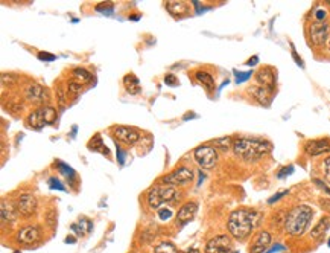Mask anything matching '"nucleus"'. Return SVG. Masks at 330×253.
I'll list each match as a JSON object with an SVG mask.
<instances>
[{
  "instance_id": "f257e3e1",
  "label": "nucleus",
  "mask_w": 330,
  "mask_h": 253,
  "mask_svg": "<svg viewBox=\"0 0 330 253\" xmlns=\"http://www.w3.org/2000/svg\"><path fill=\"white\" fill-rule=\"evenodd\" d=\"M260 213L250 209H236L230 213L227 221V229L234 239H247L252 229L260 223Z\"/></svg>"
},
{
  "instance_id": "f03ea898",
  "label": "nucleus",
  "mask_w": 330,
  "mask_h": 253,
  "mask_svg": "<svg viewBox=\"0 0 330 253\" xmlns=\"http://www.w3.org/2000/svg\"><path fill=\"white\" fill-rule=\"evenodd\" d=\"M233 151L239 159L245 162H256L270 153L271 145L266 141H262V139L239 137L233 144Z\"/></svg>"
},
{
  "instance_id": "7ed1b4c3",
  "label": "nucleus",
  "mask_w": 330,
  "mask_h": 253,
  "mask_svg": "<svg viewBox=\"0 0 330 253\" xmlns=\"http://www.w3.org/2000/svg\"><path fill=\"white\" fill-rule=\"evenodd\" d=\"M312 217H313V211L306 205H300V206L292 208L288 212L286 220H285L286 233L291 236H301L304 232H306Z\"/></svg>"
},
{
  "instance_id": "20e7f679",
  "label": "nucleus",
  "mask_w": 330,
  "mask_h": 253,
  "mask_svg": "<svg viewBox=\"0 0 330 253\" xmlns=\"http://www.w3.org/2000/svg\"><path fill=\"white\" fill-rule=\"evenodd\" d=\"M176 198H180V194L174 186L157 183L155 186H152L149 189V192L146 194V203H148L149 209L158 211L161 208V205L169 203V201H174Z\"/></svg>"
},
{
  "instance_id": "39448f33",
  "label": "nucleus",
  "mask_w": 330,
  "mask_h": 253,
  "mask_svg": "<svg viewBox=\"0 0 330 253\" xmlns=\"http://www.w3.org/2000/svg\"><path fill=\"white\" fill-rule=\"evenodd\" d=\"M57 119V111L55 108L52 107H40L34 110L32 113H29L28 118H26V124L29 128H34V130H40L43 128L44 125H49V124H54Z\"/></svg>"
},
{
  "instance_id": "423d86ee",
  "label": "nucleus",
  "mask_w": 330,
  "mask_h": 253,
  "mask_svg": "<svg viewBox=\"0 0 330 253\" xmlns=\"http://www.w3.org/2000/svg\"><path fill=\"white\" fill-rule=\"evenodd\" d=\"M194 157L196 163L204 169H210L218 163V153L212 145H199L194 151Z\"/></svg>"
},
{
  "instance_id": "0eeeda50",
  "label": "nucleus",
  "mask_w": 330,
  "mask_h": 253,
  "mask_svg": "<svg viewBox=\"0 0 330 253\" xmlns=\"http://www.w3.org/2000/svg\"><path fill=\"white\" fill-rule=\"evenodd\" d=\"M194 180V171L187 168V167H180L174 169L171 174L164 175L160 180V183L163 185H169V186H184L187 183H190Z\"/></svg>"
},
{
  "instance_id": "6e6552de",
  "label": "nucleus",
  "mask_w": 330,
  "mask_h": 253,
  "mask_svg": "<svg viewBox=\"0 0 330 253\" xmlns=\"http://www.w3.org/2000/svg\"><path fill=\"white\" fill-rule=\"evenodd\" d=\"M41 236H43V231L40 226L37 224H28L21 227V229L17 232V243L19 244H24V246H32V244H37L38 241H41Z\"/></svg>"
},
{
  "instance_id": "1a4fd4ad",
  "label": "nucleus",
  "mask_w": 330,
  "mask_h": 253,
  "mask_svg": "<svg viewBox=\"0 0 330 253\" xmlns=\"http://www.w3.org/2000/svg\"><path fill=\"white\" fill-rule=\"evenodd\" d=\"M16 208L19 211L20 215H23V217H32V215H35L37 209H38V203H37V198L34 194L31 192H23L17 197L16 200Z\"/></svg>"
},
{
  "instance_id": "9d476101",
  "label": "nucleus",
  "mask_w": 330,
  "mask_h": 253,
  "mask_svg": "<svg viewBox=\"0 0 330 253\" xmlns=\"http://www.w3.org/2000/svg\"><path fill=\"white\" fill-rule=\"evenodd\" d=\"M232 249H233V241L230 236L216 235L207 241L204 253H232Z\"/></svg>"
},
{
  "instance_id": "9b49d317",
  "label": "nucleus",
  "mask_w": 330,
  "mask_h": 253,
  "mask_svg": "<svg viewBox=\"0 0 330 253\" xmlns=\"http://www.w3.org/2000/svg\"><path fill=\"white\" fill-rule=\"evenodd\" d=\"M114 133V137L117 139V141L126 144V145H134L140 141V131L133 128V126H125V125H120V126H116V128L113 130Z\"/></svg>"
},
{
  "instance_id": "f8f14e48",
  "label": "nucleus",
  "mask_w": 330,
  "mask_h": 253,
  "mask_svg": "<svg viewBox=\"0 0 330 253\" xmlns=\"http://www.w3.org/2000/svg\"><path fill=\"white\" fill-rule=\"evenodd\" d=\"M329 24L324 21H315L309 26V35L311 40L315 46H323L327 42V35H329Z\"/></svg>"
},
{
  "instance_id": "ddd939ff",
  "label": "nucleus",
  "mask_w": 330,
  "mask_h": 253,
  "mask_svg": "<svg viewBox=\"0 0 330 253\" xmlns=\"http://www.w3.org/2000/svg\"><path fill=\"white\" fill-rule=\"evenodd\" d=\"M330 151V141L329 139H313V141H309L304 145V153L311 157H316L326 154Z\"/></svg>"
},
{
  "instance_id": "4468645a",
  "label": "nucleus",
  "mask_w": 330,
  "mask_h": 253,
  "mask_svg": "<svg viewBox=\"0 0 330 253\" xmlns=\"http://www.w3.org/2000/svg\"><path fill=\"white\" fill-rule=\"evenodd\" d=\"M271 244V233L268 231H260L256 238L252 239L250 253H263Z\"/></svg>"
},
{
  "instance_id": "2eb2a0df",
  "label": "nucleus",
  "mask_w": 330,
  "mask_h": 253,
  "mask_svg": "<svg viewBox=\"0 0 330 253\" xmlns=\"http://www.w3.org/2000/svg\"><path fill=\"white\" fill-rule=\"evenodd\" d=\"M256 80L259 84H262V87L268 88V90L272 92L275 87V72L271 67H262L256 73Z\"/></svg>"
},
{
  "instance_id": "dca6fc26",
  "label": "nucleus",
  "mask_w": 330,
  "mask_h": 253,
  "mask_svg": "<svg viewBox=\"0 0 330 253\" xmlns=\"http://www.w3.org/2000/svg\"><path fill=\"white\" fill-rule=\"evenodd\" d=\"M196 212H198V205L195 203V201H187V203H184L180 208L178 213H176V221H178L180 224H186L190 220H194Z\"/></svg>"
},
{
  "instance_id": "f3484780",
  "label": "nucleus",
  "mask_w": 330,
  "mask_h": 253,
  "mask_svg": "<svg viewBox=\"0 0 330 253\" xmlns=\"http://www.w3.org/2000/svg\"><path fill=\"white\" fill-rule=\"evenodd\" d=\"M0 213H2V221L3 223H16L19 218V211L16 208V205L9 203L5 198L2 200V205H0Z\"/></svg>"
},
{
  "instance_id": "a211bd4d",
  "label": "nucleus",
  "mask_w": 330,
  "mask_h": 253,
  "mask_svg": "<svg viewBox=\"0 0 330 253\" xmlns=\"http://www.w3.org/2000/svg\"><path fill=\"white\" fill-rule=\"evenodd\" d=\"M26 96H28V99L34 101V103H46V101L49 99L47 90L44 87L38 85V84H32V85L28 87Z\"/></svg>"
},
{
  "instance_id": "6ab92c4d",
  "label": "nucleus",
  "mask_w": 330,
  "mask_h": 253,
  "mask_svg": "<svg viewBox=\"0 0 330 253\" xmlns=\"http://www.w3.org/2000/svg\"><path fill=\"white\" fill-rule=\"evenodd\" d=\"M250 93L254 96L260 104L263 105H268L270 101H271V90L268 88H265L262 85H256V87H251L250 88Z\"/></svg>"
},
{
  "instance_id": "aec40b11",
  "label": "nucleus",
  "mask_w": 330,
  "mask_h": 253,
  "mask_svg": "<svg viewBox=\"0 0 330 253\" xmlns=\"http://www.w3.org/2000/svg\"><path fill=\"white\" fill-rule=\"evenodd\" d=\"M329 227H330V217H323L312 229L311 238L312 239H321L324 236V233L329 231Z\"/></svg>"
},
{
  "instance_id": "412c9836",
  "label": "nucleus",
  "mask_w": 330,
  "mask_h": 253,
  "mask_svg": "<svg viewBox=\"0 0 330 253\" xmlns=\"http://www.w3.org/2000/svg\"><path fill=\"white\" fill-rule=\"evenodd\" d=\"M123 84H125L126 92H128L130 95H137V93H140V90H142L140 81H138V78L136 77L134 73L126 75V77L123 78Z\"/></svg>"
},
{
  "instance_id": "4be33fe9",
  "label": "nucleus",
  "mask_w": 330,
  "mask_h": 253,
  "mask_svg": "<svg viewBox=\"0 0 330 253\" xmlns=\"http://www.w3.org/2000/svg\"><path fill=\"white\" fill-rule=\"evenodd\" d=\"M166 9L171 12L172 16H181V14H187L189 12V5L186 2H176V0H171L166 5Z\"/></svg>"
},
{
  "instance_id": "5701e85b",
  "label": "nucleus",
  "mask_w": 330,
  "mask_h": 253,
  "mask_svg": "<svg viewBox=\"0 0 330 253\" xmlns=\"http://www.w3.org/2000/svg\"><path fill=\"white\" fill-rule=\"evenodd\" d=\"M72 231L76 235H85L92 231V221H88L87 218H79L78 221L72 224Z\"/></svg>"
},
{
  "instance_id": "b1692460",
  "label": "nucleus",
  "mask_w": 330,
  "mask_h": 253,
  "mask_svg": "<svg viewBox=\"0 0 330 253\" xmlns=\"http://www.w3.org/2000/svg\"><path fill=\"white\" fill-rule=\"evenodd\" d=\"M92 78H93V75L88 72V70L82 69V67H78V69H73L72 70V80L78 81L81 84H85L88 81H92Z\"/></svg>"
},
{
  "instance_id": "393cba45",
  "label": "nucleus",
  "mask_w": 330,
  "mask_h": 253,
  "mask_svg": "<svg viewBox=\"0 0 330 253\" xmlns=\"http://www.w3.org/2000/svg\"><path fill=\"white\" fill-rule=\"evenodd\" d=\"M195 78L201 83V84H204L209 90H213L214 88V80H213V77L210 73H207V72H202V70H198L196 73H195Z\"/></svg>"
},
{
  "instance_id": "a878e982",
  "label": "nucleus",
  "mask_w": 330,
  "mask_h": 253,
  "mask_svg": "<svg viewBox=\"0 0 330 253\" xmlns=\"http://www.w3.org/2000/svg\"><path fill=\"white\" fill-rule=\"evenodd\" d=\"M233 139L230 137V136H224V137H219V139H214L213 141V145L216 147V148H219V149H222V151H228V149H233Z\"/></svg>"
},
{
  "instance_id": "bb28decb",
  "label": "nucleus",
  "mask_w": 330,
  "mask_h": 253,
  "mask_svg": "<svg viewBox=\"0 0 330 253\" xmlns=\"http://www.w3.org/2000/svg\"><path fill=\"white\" fill-rule=\"evenodd\" d=\"M154 253H181V252L175 247V244L169 241H163L154 247Z\"/></svg>"
},
{
  "instance_id": "cd10ccee",
  "label": "nucleus",
  "mask_w": 330,
  "mask_h": 253,
  "mask_svg": "<svg viewBox=\"0 0 330 253\" xmlns=\"http://www.w3.org/2000/svg\"><path fill=\"white\" fill-rule=\"evenodd\" d=\"M81 90H82V84H81V83L75 81V80H70V81L67 83V92H69L72 96L79 95Z\"/></svg>"
},
{
  "instance_id": "c85d7f7f",
  "label": "nucleus",
  "mask_w": 330,
  "mask_h": 253,
  "mask_svg": "<svg viewBox=\"0 0 330 253\" xmlns=\"http://www.w3.org/2000/svg\"><path fill=\"white\" fill-rule=\"evenodd\" d=\"M44 218H46V224L50 227V229H55V226H57V211L55 209H49L46 212V215H44Z\"/></svg>"
},
{
  "instance_id": "c756f323",
  "label": "nucleus",
  "mask_w": 330,
  "mask_h": 253,
  "mask_svg": "<svg viewBox=\"0 0 330 253\" xmlns=\"http://www.w3.org/2000/svg\"><path fill=\"white\" fill-rule=\"evenodd\" d=\"M88 147H90V149L92 151H102L100 148H107L105 145H104V142H102V137H100L99 134H96L95 137H93V141L88 144ZM104 153V151H102Z\"/></svg>"
},
{
  "instance_id": "7c9ffc66",
  "label": "nucleus",
  "mask_w": 330,
  "mask_h": 253,
  "mask_svg": "<svg viewBox=\"0 0 330 253\" xmlns=\"http://www.w3.org/2000/svg\"><path fill=\"white\" fill-rule=\"evenodd\" d=\"M96 11H99V12H111L113 11V3L111 2H104V3H99V5H96V8H95Z\"/></svg>"
},
{
  "instance_id": "2f4dec72",
  "label": "nucleus",
  "mask_w": 330,
  "mask_h": 253,
  "mask_svg": "<svg viewBox=\"0 0 330 253\" xmlns=\"http://www.w3.org/2000/svg\"><path fill=\"white\" fill-rule=\"evenodd\" d=\"M158 217H160L163 221H166V220H169V218L172 217V211H171V209L160 208V209H158Z\"/></svg>"
},
{
  "instance_id": "473e14b6",
  "label": "nucleus",
  "mask_w": 330,
  "mask_h": 253,
  "mask_svg": "<svg viewBox=\"0 0 330 253\" xmlns=\"http://www.w3.org/2000/svg\"><path fill=\"white\" fill-rule=\"evenodd\" d=\"M164 83H166L168 85H171V87H175L176 84H178V80H176L175 75L168 73V75H164Z\"/></svg>"
},
{
  "instance_id": "72a5a7b5",
  "label": "nucleus",
  "mask_w": 330,
  "mask_h": 253,
  "mask_svg": "<svg viewBox=\"0 0 330 253\" xmlns=\"http://www.w3.org/2000/svg\"><path fill=\"white\" fill-rule=\"evenodd\" d=\"M324 179L330 183V157L324 159Z\"/></svg>"
},
{
  "instance_id": "f704fd0d",
  "label": "nucleus",
  "mask_w": 330,
  "mask_h": 253,
  "mask_svg": "<svg viewBox=\"0 0 330 253\" xmlns=\"http://www.w3.org/2000/svg\"><path fill=\"white\" fill-rule=\"evenodd\" d=\"M38 58H40V60H44V61H54V60H55V55H52V54H46V52H38Z\"/></svg>"
},
{
  "instance_id": "c9c22d12",
  "label": "nucleus",
  "mask_w": 330,
  "mask_h": 253,
  "mask_svg": "<svg viewBox=\"0 0 330 253\" xmlns=\"http://www.w3.org/2000/svg\"><path fill=\"white\" fill-rule=\"evenodd\" d=\"M320 206H321L326 212H330V198H321V200H320Z\"/></svg>"
},
{
  "instance_id": "e433bc0d",
  "label": "nucleus",
  "mask_w": 330,
  "mask_h": 253,
  "mask_svg": "<svg viewBox=\"0 0 330 253\" xmlns=\"http://www.w3.org/2000/svg\"><path fill=\"white\" fill-rule=\"evenodd\" d=\"M292 171H294V167H291V165H289V167H285V168H282V169H280V172H278V177H280V179H282V177H285V175L291 174Z\"/></svg>"
},
{
  "instance_id": "4c0bfd02",
  "label": "nucleus",
  "mask_w": 330,
  "mask_h": 253,
  "mask_svg": "<svg viewBox=\"0 0 330 253\" xmlns=\"http://www.w3.org/2000/svg\"><path fill=\"white\" fill-rule=\"evenodd\" d=\"M286 194H288V191H283V192H280V194H277V195H274L272 198H270V203H274V201H275V200H280V198H282L283 195H286Z\"/></svg>"
},
{
  "instance_id": "58836bf2",
  "label": "nucleus",
  "mask_w": 330,
  "mask_h": 253,
  "mask_svg": "<svg viewBox=\"0 0 330 253\" xmlns=\"http://www.w3.org/2000/svg\"><path fill=\"white\" fill-rule=\"evenodd\" d=\"M324 17H326V11H323V9H318V11H316V20L321 21Z\"/></svg>"
},
{
  "instance_id": "ea45409f",
  "label": "nucleus",
  "mask_w": 330,
  "mask_h": 253,
  "mask_svg": "<svg viewBox=\"0 0 330 253\" xmlns=\"http://www.w3.org/2000/svg\"><path fill=\"white\" fill-rule=\"evenodd\" d=\"M315 183H316V185H318L320 188H323V189H324V191H326V192H327V194L330 195V188H327V186H326V185H324L323 182H320V180H315Z\"/></svg>"
},
{
  "instance_id": "a19ab883",
  "label": "nucleus",
  "mask_w": 330,
  "mask_h": 253,
  "mask_svg": "<svg viewBox=\"0 0 330 253\" xmlns=\"http://www.w3.org/2000/svg\"><path fill=\"white\" fill-rule=\"evenodd\" d=\"M183 253H199V252H198L196 249H194V247H192V249H186Z\"/></svg>"
},
{
  "instance_id": "79ce46f5",
  "label": "nucleus",
  "mask_w": 330,
  "mask_h": 253,
  "mask_svg": "<svg viewBox=\"0 0 330 253\" xmlns=\"http://www.w3.org/2000/svg\"><path fill=\"white\" fill-rule=\"evenodd\" d=\"M256 61H257V57H254V58H251V60L248 61V64H250V66H252V64H256Z\"/></svg>"
},
{
  "instance_id": "37998d69",
  "label": "nucleus",
  "mask_w": 330,
  "mask_h": 253,
  "mask_svg": "<svg viewBox=\"0 0 330 253\" xmlns=\"http://www.w3.org/2000/svg\"><path fill=\"white\" fill-rule=\"evenodd\" d=\"M75 241H76V239L73 236H67L66 238V243H75Z\"/></svg>"
},
{
  "instance_id": "c03bdc74",
  "label": "nucleus",
  "mask_w": 330,
  "mask_h": 253,
  "mask_svg": "<svg viewBox=\"0 0 330 253\" xmlns=\"http://www.w3.org/2000/svg\"><path fill=\"white\" fill-rule=\"evenodd\" d=\"M327 244H329V247H330V238H329V241H327Z\"/></svg>"
},
{
  "instance_id": "a18cd8bd",
  "label": "nucleus",
  "mask_w": 330,
  "mask_h": 253,
  "mask_svg": "<svg viewBox=\"0 0 330 253\" xmlns=\"http://www.w3.org/2000/svg\"><path fill=\"white\" fill-rule=\"evenodd\" d=\"M329 49H330V40H329Z\"/></svg>"
},
{
  "instance_id": "49530a36",
  "label": "nucleus",
  "mask_w": 330,
  "mask_h": 253,
  "mask_svg": "<svg viewBox=\"0 0 330 253\" xmlns=\"http://www.w3.org/2000/svg\"><path fill=\"white\" fill-rule=\"evenodd\" d=\"M14 253H20V252H14Z\"/></svg>"
},
{
  "instance_id": "de8ad7c7",
  "label": "nucleus",
  "mask_w": 330,
  "mask_h": 253,
  "mask_svg": "<svg viewBox=\"0 0 330 253\" xmlns=\"http://www.w3.org/2000/svg\"><path fill=\"white\" fill-rule=\"evenodd\" d=\"M329 5H330V0H329Z\"/></svg>"
}]
</instances>
